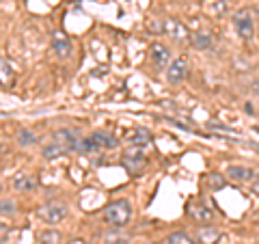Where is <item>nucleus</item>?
Returning a JSON list of instances; mask_svg holds the SVG:
<instances>
[{
    "instance_id": "1",
    "label": "nucleus",
    "mask_w": 259,
    "mask_h": 244,
    "mask_svg": "<svg viewBox=\"0 0 259 244\" xmlns=\"http://www.w3.org/2000/svg\"><path fill=\"white\" fill-rule=\"evenodd\" d=\"M104 221L112 227H125L132 221V206L127 199H117L104 208Z\"/></svg>"
},
{
    "instance_id": "2",
    "label": "nucleus",
    "mask_w": 259,
    "mask_h": 244,
    "mask_svg": "<svg viewBox=\"0 0 259 244\" xmlns=\"http://www.w3.org/2000/svg\"><path fill=\"white\" fill-rule=\"evenodd\" d=\"M233 28L242 42H253L255 37V18L250 9H240L233 13Z\"/></svg>"
},
{
    "instance_id": "3",
    "label": "nucleus",
    "mask_w": 259,
    "mask_h": 244,
    "mask_svg": "<svg viewBox=\"0 0 259 244\" xmlns=\"http://www.w3.org/2000/svg\"><path fill=\"white\" fill-rule=\"evenodd\" d=\"M39 216H41L46 223L56 225V223L65 221V216H67V206L61 201H50V203H46V206L39 208Z\"/></svg>"
},
{
    "instance_id": "4",
    "label": "nucleus",
    "mask_w": 259,
    "mask_h": 244,
    "mask_svg": "<svg viewBox=\"0 0 259 244\" xmlns=\"http://www.w3.org/2000/svg\"><path fill=\"white\" fill-rule=\"evenodd\" d=\"M164 35H168L175 42H190V30L184 22L175 20V18H166L164 20Z\"/></svg>"
},
{
    "instance_id": "5",
    "label": "nucleus",
    "mask_w": 259,
    "mask_h": 244,
    "mask_svg": "<svg viewBox=\"0 0 259 244\" xmlns=\"http://www.w3.org/2000/svg\"><path fill=\"white\" fill-rule=\"evenodd\" d=\"M188 78V61L184 59V56H180V59H173L171 65H168L166 69V80L168 83H182V80Z\"/></svg>"
},
{
    "instance_id": "6",
    "label": "nucleus",
    "mask_w": 259,
    "mask_h": 244,
    "mask_svg": "<svg viewBox=\"0 0 259 244\" xmlns=\"http://www.w3.org/2000/svg\"><path fill=\"white\" fill-rule=\"evenodd\" d=\"M149 56H151V63L156 65L158 69H164V65H171V50L160 44V42H153L149 48Z\"/></svg>"
},
{
    "instance_id": "7",
    "label": "nucleus",
    "mask_w": 259,
    "mask_h": 244,
    "mask_svg": "<svg viewBox=\"0 0 259 244\" xmlns=\"http://www.w3.org/2000/svg\"><path fill=\"white\" fill-rule=\"evenodd\" d=\"M50 42H52V50L56 52V56H59V59H69V54H71V44H69V37L65 35L63 30H54Z\"/></svg>"
},
{
    "instance_id": "8",
    "label": "nucleus",
    "mask_w": 259,
    "mask_h": 244,
    "mask_svg": "<svg viewBox=\"0 0 259 244\" xmlns=\"http://www.w3.org/2000/svg\"><path fill=\"white\" fill-rule=\"evenodd\" d=\"M52 138H54V143H59L63 145L67 151H74L76 147V143L80 141L78 134L74 132V130H69V128H61V130H54L52 132Z\"/></svg>"
},
{
    "instance_id": "9",
    "label": "nucleus",
    "mask_w": 259,
    "mask_h": 244,
    "mask_svg": "<svg viewBox=\"0 0 259 244\" xmlns=\"http://www.w3.org/2000/svg\"><path fill=\"white\" fill-rule=\"evenodd\" d=\"M188 214H190L192 221H197L199 225H203V223H212V218H214V212L205 206V203H201V201L190 203V206H188Z\"/></svg>"
},
{
    "instance_id": "10",
    "label": "nucleus",
    "mask_w": 259,
    "mask_h": 244,
    "mask_svg": "<svg viewBox=\"0 0 259 244\" xmlns=\"http://www.w3.org/2000/svg\"><path fill=\"white\" fill-rule=\"evenodd\" d=\"M127 141H130L132 147H141L143 149V147H149L151 141H153V136H151V132H149L147 128H136V130L130 132Z\"/></svg>"
},
{
    "instance_id": "11",
    "label": "nucleus",
    "mask_w": 259,
    "mask_h": 244,
    "mask_svg": "<svg viewBox=\"0 0 259 244\" xmlns=\"http://www.w3.org/2000/svg\"><path fill=\"white\" fill-rule=\"evenodd\" d=\"M123 165H125L130 171H139V169L145 165L143 149H141V147H130V149L123 153Z\"/></svg>"
},
{
    "instance_id": "12",
    "label": "nucleus",
    "mask_w": 259,
    "mask_h": 244,
    "mask_svg": "<svg viewBox=\"0 0 259 244\" xmlns=\"http://www.w3.org/2000/svg\"><path fill=\"white\" fill-rule=\"evenodd\" d=\"M13 188L18 192H32L35 190V177L28 175V173H18L13 177Z\"/></svg>"
},
{
    "instance_id": "13",
    "label": "nucleus",
    "mask_w": 259,
    "mask_h": 244,
    "mask_svg": "<svg viewBox=\"0 0 259 244\" xmlns=\"http://www.w3.org/2000/svg\"><path fill=\"white\" fill-rule=\"evenodd\" d=\"M91 138L93 141L100 145V149H115L117 145H119V141L115 136H112L110 132H102V130H97V132H93L91 134Z\"/></svg>"
},
{
    "instance_id": "14",
    "label": "nucleus",
    "mask_w": 259,
    "mask_h": 244,
    "mask_svg": "<svg viewBox=\"0 0 259 244\" xmlns=\"http://www.w3.org/2000/svg\"><path fill=\"white\" fill-rule=\"evenodd\" d=\"M227 175L231 177V180H236V182H248L250 177H253V169H248V167H242V165H231L229 169H227Z\"/></svg>"
},
{
    "instance_id": "15",
    "label": "nucleus",
    "mask_w": 259,
    "mask_h": 244,
    "mask_svg": "<svg viewBox=\"0 0 259 244\" xmlns=\"http://www.w3.org/2000/svg\"><path fill=\"white\" fill-rule=\"evenodd\" d=\"M197 231H199V244H216V240L221 238L216 227H197Z\"/></svg>"
},
{
    "instance_id": "16",
    "label": "nucleus",
    "mask_w": 259,
    "mask_h": 244,
    "mask_svg": "<svg viewBox=\"0 0 259 244\" xmlns=\"http://www.w3.org/2000/svg\"><path fill=\"white\" fill-rule=\"evenodd\" d=\"M41 153H44V158H46V160H56V158L65 156V153H69V151L65 149L63 145H59V143H50V145H46Z\"/></svg>"
},
{
    "instance_id": "17",
    "label": "nucleus",
    "mask_w": 259,
    "mask_h": 244,
    "mask_svg": "<svg viewBox=\"0 0 259 244\" xmlns=\"http://www.w3.org/2000/svg\"><path fill=\"white\" fill-rule=\"evenodd\" d=\"M39 244H63V233L56 229H46L39 235Z\"/></svg>"
},
{
    "instance_id": "18",
    "label": "nucleus",
    "mask_w": 259,
    "mask_h": 244,
    "mask_svg": "<svg viewBox=\"0 0 259 244\" xmlns=\"http://www.w3.org/2000/svg\"><path fill=\"white\" fill-rule=\"evenodd\" d=\"M190 44L197 48V50H207V48L212 46V37L205 35V32H194L190 37Z\"/></svg>"
},
{
    "instance_id": "19",
    "label": "nucleus",
    "mask_w": 259,
    "mask_h": 244,
    "mask_svg": "<svg viewBox=\"0 0 259 244\" xmlns=\"http://www.w3.org/2000/svg\"><path fill=\"white\" fill-rule=\"evenodd\" d=\"M0 78H3V85H11V80H13V67H11V63L7 56H3L0 59Z\"/></svg>"
},
{
    "instance_id": "20",
    "label": "nucleus",
    "mask_w": 259,
    "mask_h": 244,
    "mask_svg": "<svg viewBox=\"0 0 259 244\" xmlns=\"http://www.w3.org/2000/svg\"><path fill=\"white\" fill-rule=\"evenodd\" d=\"M162 244H197V242H194L188 233H184V231H175V233L168 235V238H166L164 242H162Z\"/></svg>"
},
{
    "instance_id": "21",
    "label": "nucleus",
    "mask_w": 259,
    "mask_h": 244,
    "mask_svg": "<svg viewBox=\"0 0 259 244\" xmlns=\"http://www.w3.org/2000/svg\"><path fill=\"white\" fill-rule=\"evenodd\" d=\"M205 9L212 15H223L227 11V0H207Z\"/></svg>"
},
{
    "instance_id": "22",
    "label": "nucleus",
    "mask_w": 259,
    "mask_h": 244,
    "mask_svg": "<svg viewBox=\"0 0 259 244\" xmlns=\"http://www.w3.org/2000/svg\"><path fill=\"white\" fill-rule=\"evenodd\" d=\"M37 143V136L30 132V130H20L18 132V145H22V147H30V145Z\"/></svg>"
},
{
    "instance_id": "23",
    "label": "nucleus",
    "mask_w": 259,
    "mask_h": 244,
    "mask_svg": "<svg viewBox=\"0 0 259 244\" xmlns=\"http://www.w3.org/2000/svg\"><path fill=\"white\" fill-rule=\"evenodd\" d=\"M207 184H209V186H212V188H216V190H221V188H223V186H225V180H223V177H221V175H218V173H209V175H207Z\"/></svg>"
},
{
    "instance_id": "24",
    "label": "nucleus",
    "mask_w": 259,
    "mask_h": 244,
    "mask_svg": "<svg viewBox=\"0 0 259 244\" xmlns=\"http://www.w3.org/2000/svg\"><path fill=\"white\" fill-rule=\"evenodd\" d=\"M104 242L106 244H125L127 238H123V235H112V233H106L104 235Z\"/></svg>"
},
{
    "instance_id": "25",
    "label": "nucleus",
    "mask_w": 259,
    "mask_h": 244,
    "mask_svg": "<svg viewBox=\"0 0 259 244\" xmlns=\"http://www.w3.org/2000/svg\"><path fill=\"white\" fill-rule=\"evenodd\" d=\"M3 214H5V216H7V214H13V203H11V201L3 199Z\"/></svg>"
},
{
    "instance_id": "26",
    "label": "nucleus",
    "mask_w": 259,
    "mask_h": 244,
    "mask_svg": "<svg viewBox=\"0 0 259 244\" xmlns=\"http://www.w3.org/2000/svg\"><path fill=\"white\" fill-rule=\"evenodd\" d=\"M250 192H253L255 197H259V180H257V182H253V186H250Z\"/></svg>"
}]
</instances>
